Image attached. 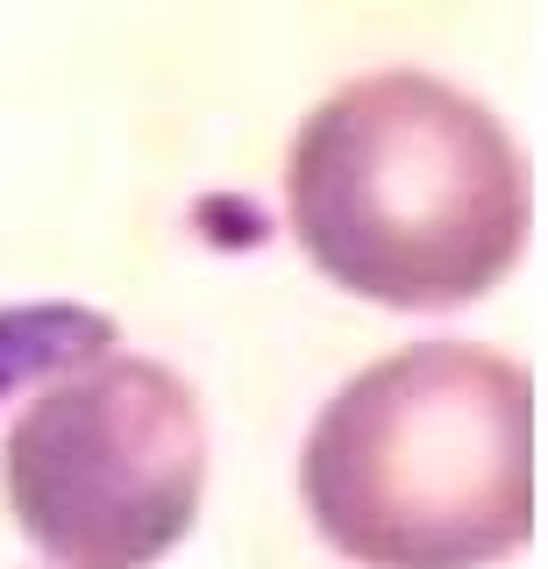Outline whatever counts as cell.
<instances>
[{
  "instance_id": "3",
  "label": "cell",
  "mask_w": 548,
  "mask_h": 569,
  "mask_svg": "<svg viewBox=\"0 0 548 569\" xmlns=\"http://www.w3.org/2000/svg\"><path fill=\"white\" fill-rule=\"evenodd\" d=\"M0 485L50 569H150L192 533L207 498L200 399L150 356L64 370L14 413Z\"/></svg>"
},
{
  "instance_id": "2",
  "label": "cell",
  "mask_w": 548,
  "mask_h": 569,
  "mask_svg": "<svg viewBox=\"0 0 548 569\" xmlns=\"http://www.w3.org/2000/svg\"><path fill=\"white\" fill-rule=\"evenodd\" d=\"M299 506L357 569H499L535 541V378L485 342L363 363L299 449Z\"/></svg>"
},
{
  "instance_id": "1",
  "label": "cell",
  "mask_w": 548,
  "mask_h": 569,
  "mask_svg": "<svg viewBox=\"0 0 548 569\" xmlns=\"http://www.w3.org/2000/svg\"><path fill=\"white\" fill-rule=\"evenodd\" d=\"M286 213L307 263L349 299L449 313L499 284L535 228V178L485 100L392 64L299 121Z\"/></svg>"
},
{
  "instance_id": "4",
  "label": "cell",
  "mask_w": 548,
  "mask_h": 569,
  "mask_svg": "<svg viewBox=\"0 0 548 569\" xmlns=\"http://www.w3.org/2000/svg\"><path fill=\"white\" fill-rule=\"evenodd\" d=\"M114 356V313L37 299V307H0V399L29 385H50L64 370H86Z\"/></svg>"
}]
</instances>
